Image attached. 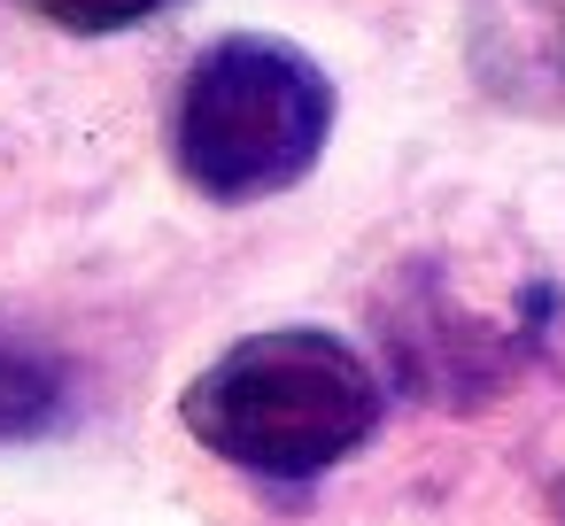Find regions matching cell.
Returning <instances> with one entry per match:
<instances>
[{
    "mask_svg": "<svg viewBox=\"0 0 565 526\" xmlns=\"http://www.w3.org/2000/svg\"><path fill=\"white\" fill-rule=\"evenodd\" d=\"M387 418V379L372 356L326 325H271L210 356L186 395L179 426L233 472L302 487L349 464Z\"/></svg>",
    "mask_w": 565,
    "mask_h": 526,
    "instance_id": "cell-1",
    "label": "cell"
},
{
    "mask_svg": "<svg viewBox=\"0 0 565 526\" xmlns=\"http://www.w3.org/2000/svg\"><path fill=\"white\" fill-rule=\"evenodd\" d=\"M333 117L341 94L318 55L271 32H225L186 63L171 109V163L202 202H271L318 171Z\"/></svg>",
    "mask_w": 565,
    "mask_h": 526,
    "instance_id": "cell-2",
    "label": "cell"
},
{
    "mask_svg": "<svg viewBox=\"0 0 565 526\" xmlns=\"http://www.w3.org/2000/svg\"><path fill=\"white\" fill-rule=\"evenodd\" d=\"M557 287L534 279L511 310H472L434 264H403V279L380 294V341L395 379L434 410H480L495 402L550 341Z\"/></svg>",
    "mask_w": 565,
    "mask_h": 526,
    "instance_id": "cell-3",
    "label": "cell"
},
{
    "mask_svg": "<svg viewBox=\"0 0 565 526\" xmlns=\"http://www.w3.org/2000/svg\"><path fill=\"white\" fill-rule=\"evenodd\" d=\"M465 71L495 109L565 125V0H472Z\"/></svg>",
    "mask_w": 565,
    "mask_h": 526,
    "instance_id": "cell-4",
    "label": "cell"
},
{
    "mask_svg": "<svg viewBox=\"0 0 565 526\" xmlns=\"http://www.w3.org/2000/svg\"><path fill=\"white\" fill-rule=\"evenodd\" d=\"M78 426V364L24 333V325H0V449H24Z\"/></svg>",
    "mask_w": 565,
    "mask_h": 526,
    "instance_id": "cell-5",
    "label": "cell"
},
{
    "mask_svg": "<svg viewBox=\"0 0 565 526\" xmlns=\"http://www.w3.org/2000/svg\"><path fill=\"white\" fill-rule=\"evenodd\" d=\"M24 9L71 40H109V32H132V24H156L171 9H186V0H24Z\"/></svg>",
    "mask_w": 565,
    "mask_h": 526,
    "instance_id": "cell-6",
    "label": "cell"
}]
</instances>
